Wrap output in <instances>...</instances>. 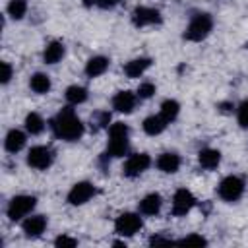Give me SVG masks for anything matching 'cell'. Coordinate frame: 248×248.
<instances>
[{
	"label": "cell",
	"instance_id": "cell-18",
	"mask_svg": "<svg viewBox=\"0 0 248 248\" xmlns=\"http://www.w3.org/2000/svg\"><path fill=\"white\" fill-rule=\"evenodd\" d=\"M110 66V60L107 56H93L85 64V76L87 78H99L103 76Z\"/></svg>",
	"mask_w": 248,
	"mask_h": 248
},
{
	"label": "cell",
	"instance_id": "cell-3",
	"mask_svg": "<svg viewBox=\"0 0 248 248\" xmlns=\"http://www.w3.org/2000/svg\"><path fill=\"white\" fill-rule=\"evenodd\" d=\"M211 29H213V17L209 14H205V12H200L186 25L184 39L190 41V43H200L211 33Z\"/></svg>",
	"mask_w": 248,
	"mask_h": 248
},
{
	"label": "cell",
	"instance_id": "cell-29",
	"mask_svg": "<svg viewBox=\"0 0 248 248\" xmlns=\"http://www.w3.org/2000/svg\"><path fill=\"white\" fill-rule=\"evenodd\" d=\"M236 120H238V126L240 128H248V99L238 105V108H236Z\"/></svg>",
	"mask_w": 248,
	"mask_h": 248
},
{
	"label": "cell",
	"instance_id": "cell-19",
	"mask_svg": "<svg viewBox=\"0 0 248 248\" xmlns=\"http://www.w3.org/2000/svg\"><path fill=\"white\" fill-rule=\"evenodd\" d=\"M151 64H153V60L147 58V56L134 58V60H130V62L124 64V74L128 78H140L141 74H145V70H149Z\"/></svg>",
	"mask_w": 248,
	"mask_h": 248
},
{
	"label": "cell",
	"instance_id": "cell-13",
	"mask_svg": "<svg viewBox=\"0 0 248 248\" xmlns=\"http://www.w3.org/2000/svg\"><path fill=\"white\" fill-rule=\"evenodd\" d=\"M21 229L25 232L27 238H37L45 232L46 229V217L45 215H31V217H25L23 223H21Z\"/></svg>",
	"mask_w": 248,
	"mask_h": 248
},
{
	"label": "cell",
	"instance_id": "cell-5",
	"mask_svg": "<svg viewBox=\"0 0 248 248\" xmlns=\"http://www.w3.org/2000/svg\"><path fill=\"white\" fill-rule=\"evenodd\" d=\"M217 194H219V198H221L223 202L232 203V202H236V200L242 198V194H244V180H242L240 176L229 174V176H225V178L219 182Z\"/></svg>",
	"mask_w": 248,
	"mask_h": 248
},
{
	"label": "cell",
	"instance_id": "cell-17",
	"mask_svg": "<svg viewBox=\"0 0 248 248\" xmlns=\"http://www.w3.org/2000/svg\"><path fill=\"white\" fill-rule=\"evenodd\" d=\"M198 163H200L202 169L213 170V169H217L219 163H221V151H219V149L205 147V149H202V151L198 153Z\"/></svg>",
	"mask_w": 248,
	"mask_h": 248
},
{
	"label": "cell",
	"instance_id": "cell-22",
	"mask_svg": "<svg viewBox=\"0 0 248 248\" xmlns=\"http://www.w3.org/2000/svg\"><path fill=\"white\" fill-rule=\"evenodd\" d=\"M29 87H31V91H35L37 95H45V93L50 91V78H48L46 74H43V72H37V74L31 76Z\"/></svg>",
	"mask_w": 248,
	"mask_h": 248
},
{
	"label": "cell",
	"instance_id": "cell-10",
	"mask_svg": "<svg viewBox=\"0 0 248 248\" xmlns=\"http://www.w3.org/2000/svg\"><path fill=\"white\" fill-rule=\"evenodd\" d=\"M161 21H163L161 12L155 10V8L138 6V8H134V12H132V23H134L138 29L147 27V25H159Z\"/></svg>",
	"mask_w": 248,
	"mask_h": 248
},
{
	"label": "cell",
	"instance_id": "cell-31",
	"mask_svg": "<svg viewBox=\"0 0 248 248\" xmlns=\"http://www.w3.org/2000/svg\"><path fill=\"white\" fill-rule=\"evenodd\" d=\"M54 246H58V248H74V246H78V240L68 236V234H60V236L54 238Z\"/></svg>",
	"mask_w": 248,
	"mask_h": 248
},
{
	"label": "cell",
	"instance_id": "cell-8",
	"mask_svg": "<svg viewBox=\"0 0 248 248\" xmlns=\"http://www.w3.org/2000/svg\"><path fill=\"white\" fill-rule=\"evenodd\" d=\"M52 151L46 145H35L27 151V165L35 170H46L52 165Z\"/></svg>",
	"mask_w": 248,
	"mask_h": 248
},
{
	"label": "cell",
	"instance_id": "cell-15",
	"mask_svg": "<svg viewBox=\"0 0 248 248\" xmlns=\"http://www.w3.org/2000/svg\"><path fill=\"white\" fill-rule=\"evenodd\" d=\"M161 205H163V198L153 192V194H147V196H143L140 200L138 209H140L141 215H149L151 217V215H157L161 211Z\"/></svg>",
	"mask_w": 248,
	"mask_h": 248
},
{
	"label": "cell",
	"instance_id": "cell-11",
	"mask_svg": "<svg viewBox=\"0 0 248 248\" xmlns=\"http://www.w3.org/2000/svg\"><path fill=\"white\" fill-rule=\"evenodd\" d=\"M194 205H196V198L190 190L178 188L174 192V196H172V215L174 217H182V215L190 213Z\"/></svg>",
	"mask_w": 248,
	"mask_h": 248
},
{
	"label": "cell",
	"instance_id": "cell-27",
	"mask_svg": "<svg viewBox=\"0 0 248 248\" xmlns=\"http://www.w3.org/2000/svg\"><path fill=\"white\" fill-rule=\"evenodd\" d=\"M91 124H95V130H99V128H108V126H110V112H108V110H97V112H93Z\"/></svg>",
	"mask_w": 248,
	"mask_h": 248
},
{
	"label": "cell",
	"instance_id": "cell-36",
	"mask_svg": "<svg viewBox=\"0 0 248 248\" xmlns=\"http://www.w3.org/2000/svg\"><path fill=\"white\" fill-rule=\"evenodd\" d=\"M81 2H83L85 8H91V6H97L99 4V0H81Z\"/></svg>",
	"mask_w": 248,
	"mask_h": 248
},
{
	"label": "cell",
	"instance_id": "cell-23",
	"mask_svg": "<svg viewBox=\"0 0 248 248\" xmlns=\"http://www.w3.org/2000/svg\"><path fill=\"white\" fill-rule=\"evenodd\" d=\"M178 112H180V105H178V101H174V99H165V101L161 103V110H159V114H161L169 124L176 120Z\"/></svg>",
	"mask_w": 248,
	"mask_h": 248
},
{
	"label": "cell",
	"instance_id": "cell-12",
	"mask_svg": "<svg viewBox=\"0 0 248 248\" xmlns=\"http://www.w3.org/2000/svg\"><path fill=\"white\" fill-rule=\"evenodd\" d=\"M136 103H138V95L132 93V91H118L114 97H112V108L116 112H124V114H130L134 108H136Z\"/></svg>",
	"mask_w": 248,
	"mask_h": 248
},
{
	"label": "cell",
	"instance_id": "cell-7",
	"mask_svg": "<svg viewBox=\"0 0 248 248\" xmlns=\"http://www.w3.org/2000/svg\"><path fill=\"white\" fill-rule=\"evenodd\" d=\"M149 167H151V157H149L147 153H132V155H128V159L124 161L122 174L128 176V178H136V176H140L141 172H145Z\"/></svg>",
	"mask_w": 248,
	"mask_h": 248
},
{
	"label": "cell",
	"instance_id": "cell-2",
	"mask_svg": "<svg viewBox=\"0 0 248 248\" xmlns=\"http://www.w3.org/2000/svg\"><path fill=\"white\" fill-rule=\"evenodd\" d=\"M108 141H107V155L108 157H124L128 151L130 128L124 122H114L108 128Z\"/></svg>",
	"mask_w": 248,
	"mask_h": 248
},
{
	"label": "cell",
	"instance_id": "cell-28",
	"mask_svg": "<svg viewBox=\"0 0 248 248\" xmlns=\"http://www.w3.org/2000/svg\"><path fill=\"white\" fill-rule=\"evenodd\" d=\"M176 242L182 244V246H205L207 244V240L202 234H188V236H184V238H180Z\"/></svg>",
	"mask_w": 248,
	"mask_h": 248
},
{
	"label": "cell",
	"instance_id": "cell-26",
	"mask_svg": "<svg viewBox=\"0 0 248 248\" xmlns=\"http://www.w3.org/2000/svg\"><path fill=\"white\" fill-rule=\"evenodd\" d=\"M6 12L12 19H23L27 14V0H10Z\"/></svg>",
	"mask_w": 248,
	"mask_h": 248
},
{
	"label": "cell",
	"instance_id": "cell-20",
	"mask_svg": "<svg viewBox=\"0 0 248 248\" xmlns=\"http://www.w3.org/2000/svg\"><path fill=\"white\" fill-rule=\"evenodd\" d=\"M64 52H66L64 43H60V41H50V43L45 46V50H43V62H45V64H56V62H60V60L64 58Z\"/></svg>",
	"mask_w": 248,
	"mask_h": 248
},
{
	"label": "cell",
	"instance_id": "cell-35",
	"mask_svg": "<svg viewBox=\"0 0 248 248\" xmlns=\"http://www.w3.org/2000/svg\"><path fill=\"white\" fill-rule=\"evenodd\" d=\"M219 108H221L223 112H231V108H232V103H219Z\"/></svg>",
	"mask_w": 248,
	"mask_h": 248
},
{
	"label": "cell",
	"instance_id": "cell-14",
	"mask_svg": "<svg viewBox=\"0 0 248 248\" xmlns=\"http://www.w3.org/2000/svg\"><path fill=\"white\" fill-rule=\"evenodd\" d=\"M25 141H27L25 132H21V130H17V128H12V130H8V134H6V138H4V149H6L8 153H17V151L23 149Z\"/></svg>",
	"mask_w": 248,
	"mask_h": 248
},
{
	"label": "cell",
	"instance_id": "cell-34",
	"mask_svg": "<svg viewBox=\"0 0 248 248\" xmlns=\"http://www.w3.org/2000/svg\"><path fill=\"white\" fill-rule=\"evenodd\" d=\"M172 240L170 238H163V236H151L149 244H170Z\"/></svg>",
	"mask_w": 248,
	"mask_h": 248
},
{
	"label": "cell",
	"instance_id": "cell-4",
	"mask_svg": "<svg viewBox=\"0 0 248 248\" xmlns=\"http://www.w3.org/2000/svg\"><path fill=\"white\" fill-rule=\"evenodd\" d=\"M37 205V198L35 196H29V194H19V196H14L10 202H8V207H6V215L10 221H21L25 219Z\"/></svg>",
	"mask_w": 248,
	"mask_h": 248
},
{
	"label": "cell",
	"instance_id": "cell-1",
	"mask_svg": "<svg viewBox=\"0 0 248 248\" xmlns=\"http://www.w3.org/2000/svg\"><path fill=\"white\" fill-rule=\"evenodd\" d=\"M50 130L58 140L78 141L83 136V124L72 107H62L50 120Z\"/></svg>",
	"mask_w": 248,
	"mask_h": 248
},
{
	"label": "cell",
	"instance_id": "cell-21",
	"mask_svg": "<svg viewBox=\"0 0 248 248\" xmlns=\"http://www.w3.org/2000/svg\"><path fill=\"white\" fill-rule=\"evenodd\" d=\"M167 126H169V122H167L161 114H151V116H147V118L143 120V124H141V128H143V132H145L147 136H159Z\"/></svg>",
	"mask_w": 248,
	"mask_h": 248
},
{
	"label": "cell",
	"instance_id": "cell-9",
	"mask_svg": "<svg viewBox=\"0 0 248 248\" xmlns=\"http://www.w3.org/2000/svg\"><path fill=\"white\" fill-rule=\"evenodd\" d=\"M95 186L91 184V182H87V180H81V182H76L72 188H70V192H68V196H66V202L70 203V205H83V203H87L93 196H95Z\"/></svg>",
	"mask_w": 248,
	"mask_h": 248
},
{
	"label": "cell",
	"instance_id": "cell-32",
	"mask_svg": "<svg viewBox=\"0 0 248 248\" xmlns=\"http://www.w3.org/2000/svg\"><path fill=\"white\" fill-rule=\"evenodd\" d=\"M0 68H2L0 83H2V85H6V83H10V79H12V76H14V68H12V64H10V62H2V64H0Z\"/></svg>",
	"mask_w": 248,
	"mask_h": 248
},
{
	"label": "cell",
	"instance_id": "cell-16",
	"mask_svg": "<svg viewBox=\"0 0 248 248\" xmlns=\"http://www.w3.org/2000/svg\"><path fill=\"white\" fill-rule=\"evenodd\" d=\"M157 169L165 174H174L178 169H180V157L176 153H170V151H165L157 157Z\"/></svg>",
	"mask_w": 248,
	"mask_h": 248
},
{
	"label": "cell",
	"instance_id": "cell-24",
	"mask_svg": "<svg viewBox=\"0 0 248 248\" xmlns=\"http://www.w3.org/2000/svg\"><path fill=\"white\" fill-rule=\"evenodd\" d=\"M45 130V120L39 112H29L25 116V132L31 136H39Z\"/></svg>",
	"mask_w": 248,
	"mask_h": 248
},
{
	"label": "cell",
	"instance_id": "cell-25",
	"mask_svg": "<svg viewBox=\"0 0 248 248\" xmlns=\"http://www.w3.org/2000/svg\"><path fill=\"white\" fill-rule=\"evenodd\" d=\"M64 97H66V101H68L70 105H81V103L87 101V89L81 87V85H70V87L66 89Z\"/></svg>",
	"mask_w": 248,
	"mask_h": 248
},
{
	"label": "cell",
	"instance_id": "cell-30",
	"mask_svg": "<svg viewBox=\"0 0 248 248\" xmlns=\"http://www.w3.org/2000/svg\"><path fill=\"white\" fill-rule=\"evenodd\" d=\"M136 95H138V99H149L155 95V85L151 81H143V83H140Z\"/></svg>",
	"mask_w": 248,
	"mask_h": 248
},
{
	"label": "cell",
	"instance_id": "cell-6",
	"mask_svg": "<svg viewBox=\"0 0 248 248\" xmlns=\"http://www.w3.org/2000/svg\"><path fill=\"white\" fill-rule=\"evenodd\" d=\"M143 221L140 217V213H132V211H126V213H120L114 221V231L116 234L120 236H134L140 229H141Z\"/></svg>",
	"mask_w": 248,
	"mask_h": 248
},
{
	"label": "cell",
	"instance_id": "cell-33",
	"mask_svg": "<svg viewBox=\"0 0 248 248\" xmlns=\"http://www.w3.org/2000/svg\"><path fill=\"white\" fill-rule=\"evenodd\" d=\"M120 0H99V8H103V10H110V8H114L116 4H118Z\"/></svg>",
	"mask_w": 248,
	"mask_h": 248
}]
</instances>
